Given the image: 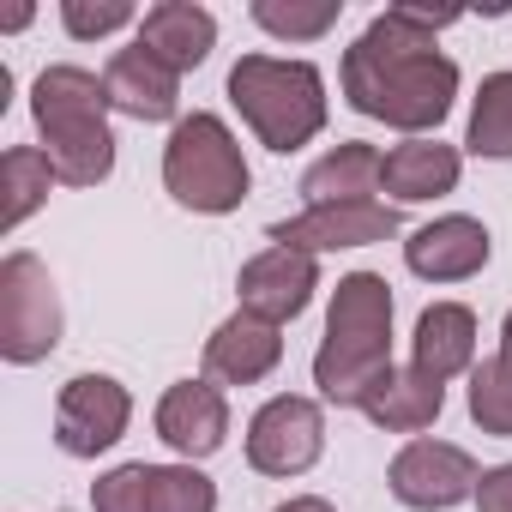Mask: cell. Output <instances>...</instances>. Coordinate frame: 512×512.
<instances>
[{
	"mask_svg": "<svg viewBox=\"0 0 512 512\" xmlns=\"http://www.w3.org/2000/svg\"><path fill=\"white\" fill-rule=\"evenodd\" d=\"M314 290H320V260L302 253V247H278V241L266 253H253V260L241 266V278H235L241 314L266 320V326H284V320L308 314Z\"/></svg>",
	"mask_w": 512,
	"mask_h": 512,
	"instance_id": "obj_10",
	"label": "cell"
},
{
	"mask_svg": "<svg viewBox=\"0 0 512 512\" xmlns=\"http://www.w3.org/2000/svg\"><path fill=\"white\" fill-rule=\"evenodd\" d=\"M500 362H506V368H512V314H506V320H500Z\"/></svg>",
	"mask_w": 512,
	"mask_h": 512,
	"instance_id": "obj_30",
	"label": "cell"
},
{
	"mask_svg": "<svg viewBox=\"0 0 512 512\" xmlns=\"http://www.w3.org/2000/svg\"><path fill=\"white\" fill-rule=\"evenodd\" d=\"M55 187V163L43 157V145H13L0 157V229H19Z\"/></svg>",
	"mask_w": 512,
	"mask_h": 512,
	"instance_id": "obj_21",
	"label": "cell"
},
{
	"mask_svg": "<svg viewBox=\"0 0 512 512\" xmlns=\"http://www.w3.org/2000/svg\"><path fill=\"white\" fill-rule=\"evenodd\" d=\"M157 440L181 452V464L211 458L229 440V398L217 380H175L157 398Z\"/></svg>",
	"mask_w": 512,
	"mask_h": 512,
	"instance_id": "obj_12",
	"label": "cell"
},
{
	"mask_svg": "<svg viewBox=\"0 0 512 512\" xmlns=\"http://www.w3.org/2000/svg\"><path fill=\"white\" fill-rule=\"evenodd\" d=\"M458 175H464L458 145H440V139H404V145H392L386 163H380V193H392L398 205H422V199L452 193Z\"/></svg>",
	"mask_w": 512,
	"mask_h": 512,
	"instance_id": "obj_17",
	"label": "cell"
},
{
	"mask_svg": "<svg viewBox=\"0 0 512 512\" xmlns=\"http://www.w3.org/2000/svg\"><path fill=\"white\" fill-rule=\"evenodd\" d=\"M133 422V398L109 374H73L55 398V440L67 458H97L109 452Z\"/></svg>",
	"mask_w": 512,
	"mask_h": 512,
	"instance_id": "obj_9",
	"label": "cell"
},
{
	"mask_svg": "<svg viewBox=\"0 0 512 512\" xmlns=\"http://www.w3.org/2000/svg\"><path fill=\"white\" fill-rule=\"evenodd\" d=\"M392 374V284L380 272H350L332 290L326 338L314 350V386L326 404L362 410L368 392Z\"/></svg>",
	"mask_w": 512,
	"mask_h": 512,
	"instance_id": "obj_2",
	"label": "cell"
},
{
	"mask_svg": "<svg viewBox=\"0 0 512 512\" xmlns=\"http://www.w3.org/2000/svg\"><path fill=\"white\" fill-rule=\"evenodd\" d=\"M229 103L253 127L266 151L290 157L308 139L326 133V79L314 61H284V55H241L229 67Z\"/></svg>",
	"mask_w": 512,
	"mask_h": 512,
	"instance_id": "obj_4",
	"label": "cell"
},
{
	"mask_svg": "<svg viewBox=\"0 0 512 512\" xmlns=\"http://www.w3.org/2000/svg\"><path fill=\"white\" fill-rule=\"evenodd\" d=\"M272 512H338L326 494H296V500H284V506H272Z\"/></svg>",
	"mask_w": 512,
	"mask_h": 512,
	"instance_id": "obj_29",
	"label": "cell"
},
{
	"mask_svg": "<svg viewBox=\"0 0 512 512\" xmlns=\"http://www.w3.org/2000/svg\"><path fill=\"white\" fill-rule=\"evenodd\" d=\"M344 13V0H314V7H296V0H253V25L278 43H320Z\"/></svg>",
	"mask_w": 512,
	"mask_h": 512,
	"instance_id": "obj_23",
	"label": "cell"
},
{
	"mask_svg": "<svg viewBox=\"0 0 512 512\" xmlns=\"http://www.w3.org/2000/svg\"><path fill=\"white\" fill-rule=\"evenodd\" d=\"M488 253H494L488 223L452 211V217L422 223V229L404 241V266H410L422 284H464V278H476V272L488 266Z\"/></svg>",
	"mask_w": 512,
	"mask_h": 512,
	"instance_id": "obj_13",
	"label": "cell"
},
{
	"mask_svg": "<svg viewBox=\"0 0 512 512\" xmlns=\"http://www.w3.org/2000/svg\"><path fill=\"white\" fill-rule=\"evenodd\" d=\"M61 344V290L37 253L13 247L0 260V356L13 368H37Z\"/></svg>",
	"mask_w": 512,
	"mask_h": 512,
	"instance_id": "obj_6",
	"label": "cell"
},
{
	"mask_svg": "<svg viewBox=\"0 0 512 512\" xmlns=\"http://www.w3.org/2000/svg\"><path fill=\"white\" fill-rule=\"evenodd\" d=\"M410 344H416V368L446 386L476 368V314L464 302H434V308H422Z\"/></svg>",
	"mask_w": 512,
	"mask_h": 512,
	"instance_id": "obj_18",
	"label": "cell"
},
{
	"mask_svg": "<svg viewBox=\"0 0 512 512\" xmlns=\"http://www.w3.org/2000/svg\"><path fill=\"white\" fill-rule=\"evenodd\" d=\"M458 19H464V7H386V13H374L338 67L344 103L368 121L410 133V139L434 133L458 97V61L440 55L434 37Z\"/></svg>",
	"mask_w": 512,
	"mask_h": 512,
	"instance_id": "obj_1",
	"label": "cell"
},
{
	"mask_svg": "<svg viewBox=\"0 0 512 512\" xmlns=\"http://www.w3.org/2000/svg\"><path fill=\"white\" fill-rule=\"evenodd\" d=\"M440 410H446V386L428 380L416 362H410V368H392V374L368 392V404H362V416H368L374 428H386V434H422V428L440 422Z\"/></svg>",
	"mask_w": 512,
	"mask_h": 512,
	"instance_id": "obj_19",
	"label": "cell"
},
{
	"mask_svg": "<svg viewBox=\"0 0 512 512\" xmlns=\"http://www.w3.org/2000/svg\"><path fill=\"white\" fill-rule=\"evenodd\" d=\"M470 157L506 163L512 157V73H488L476 103H470V133H464Z\"/></svg>",
	"mask_w": 512,
	"mask_h": 512,
	"instance_id": "obj_22",
	"label": "cell"
},
{
	"mask_svg": "<svg viewBox=\"0 0 512 512\" xmlns=\"http://www.w3.org/2000/svg\"><path fill=\"white\" fill-rule=\"evenodd\" d=\"M380 151L368 139H344L338 151H326L320 163H308L302 175V199L308 205H356V199H374L380 193Z\"/></svg>",
	"mask_w": 512,
	"mask_h": 512,
	"instance_id": "obj_20",
	"label": "cell"
},
{
	"mask_svg": "<svg viewBox=\"0 0 512 512\" xmlns=\"http://www.w3.org/2000/svg\"><path fill=\"white\" fill-rule=\"evenodd\" d=\"M476 482H482L476 458H470L464 446L428 440V434H416V440L392 458V470H386V488H392L404 506H416V512H452L458 500H476Z\"/></svg>",
	"mask_w": 512,
	"mask_h": 512,
	"instance_id": "obj_8",
	"label": "cell"
},
{
	"mask_svg": "<svg viewBox=\"0 0 512 512\" xmlns=\"http://www.w3.org/2000/svg\"><path fill=\"white\" fill-rule=\"evenodd\" d=\"M151 506V464H115L91 482V512H145Z\"/></svg>",
	"mask_w": 512,
	"mask_h": 512,
	"instance_id": "obj_27",
	"label": "cell"
},
{
	"mask_svg": "<svg viewBox=\"0 0 512 512\" xmlns=\"http://www.w3.org/2000/svg\"><path fill=\"white\" fill-rule=\"evenodd\" d=\"M133 43L145 55H157L169 73H193L217 49V19L205 7H193V0H157V7L139 19V37Z\"/></svg>",
	"mask_w": 512,
	"mask_h": 512,
	"instance_id": "obj_16",
	"label": "cell"
},
{
	"mask_svg": "<svg viewBox=\"0 0 512 512\" xmlns=\"http://www.w3.org/2000/svg\"><path fill=\"white\" fill-rule=\"evenodd\" d=\"M31 121L43 133V157L55 163L61 187H97L115 169V127H109V85L85 67H43L31 85Z\"/></svg>",
	"mask_w": 512,
	"mask_h": 512,
	"instance_id": "obj_3",
	"label": "cell"
},
{
	"mask_svg": "<svg viewBox=\"0 0 512 512\" xmlns=\"http://www.w3.org/2000/svg\"><path fill=\"white\" fill-rule=\"evenodd\" d=\"M163 187H169L175 205L205 211V217L241 211V199L253 187L247 157H241V139L217 115H205V109L181 115L175 133H169V145H163Z\"/></svg>",
	"mask_w": 512,
	"mask_h": 512,
	"instance_id": "obj_5",
	"label": "cell"
},
{
	"mask_svg": "<svg viewBox=\"0 0 512 512\" xmlns=\"http://www.w3.org/2000/svg\"><path fill=\"white\" fill-rule=\"evenodd\" d=\"M278 362H284V326H266L241 308L205 338V380L217 386H260Z\"/></svg>",
	"mask_w": 512,
	"mask_h": 512,
	"instance_id": "obj_14",
	"label": "cell"
},
{
	"mask_svg": "<svg viewBox=\"0 0 512 512\" xmlns=\"http://www.w3.org/2000/svg\"><path fill=\"white\" fill-rule=\"evenodd\" d=\"M139 19L133 0H61V25L73 43H97V37H115Z\"/></svg>",
	"mask_w": 512,
	"mask_h": 512,
	"instance_id": "obj_26",
	"label": "cell"
},
{
	"mask_svg": "<svg viewBox=\"0 0 512 512\" xmlns=\"http://www.w3.org/2000/svg\"><path fill=\"white\" fill-rule=\"evenodd\" d=\"M476 512H512V464L482 470V482H476Z\"/></svg>",
	"mask_w": 512,
	"mask_h": 512,
	"instance_id": "obj_28",
	"label": "cell"
},
{
	"mask_svg": "<svg viewBox=\"0 0 512 512\" xmlns=\"http://www.w3.org/2000/svg\"><path fill=\"white\" fill-rule=\"evenodd\" d=\"M145 512H217V482L193 464H151V506Z\"/></svg>",
	"mask_w": 512,
	"mask_h": 512,
	"instance_id": "obj_25",
	"label": "cell"
},
{
	"mask_svg": "<svg viewBox=\"0 0 512 512\" xmlns=\"http://www.w3.org/2000/svg\"><path fill=\"white\" fill-rule=\"evenodd\" d=\"M470 422L482 434L512 440V368L500 356H488V362L470 368Z\"/></svg>",
	"mask_w": 512,
	"mask_h": 512,
	"instance_id": "obj_24",
	"label": "cell"
},
{
	"mask_svg": "<svg viewBox=\"0 0 512 512\" xmlns=\"http://www.w3.org/2000/svg\"><path fill=\"white\" fill-rule=\"evenodd\" d=\"M326 452V410L302 392H278L247 422V464L260 476H302Z\"/></svg>",
	"mask_w": 512,
	"mask_h": 512,
	"instance_id": "obj_7",
	"label": "cell"
},
{
	"mask_svg": "<svg viewBox=\"0 0 512 512\" xmlns=\"http://www.w3.org/2000/svg\"><path fill=\"white\" fill-rule=\"evenodd\" d=\"M103 85H109V109H121L133 121H175V109H181V73H169L139 43H127L121 55H109Z\"/></svg>",
	"mask_w": 512,
	"mask_h": 512,
	"instance_id": "obj_15",
	"label": "cell"
},
{
	"mask_svg": "<svg viewBox=\"0 0 512 512\" xmlns=\"http://www.w3.org/2000/svg\"><path fill=\"white\" fill-rule=\"evenodd\" d=\"M404 223H398V205L386 199H356V205H308L302 217H284L272 223V241L278 247H302V253H338V247H374V241H392Z\"/></svg>",
	"mask_w": 512,
	"mask_h": 512,
	"instance_id": "obj_11",
	"label": "cell"
}]
</instances>
